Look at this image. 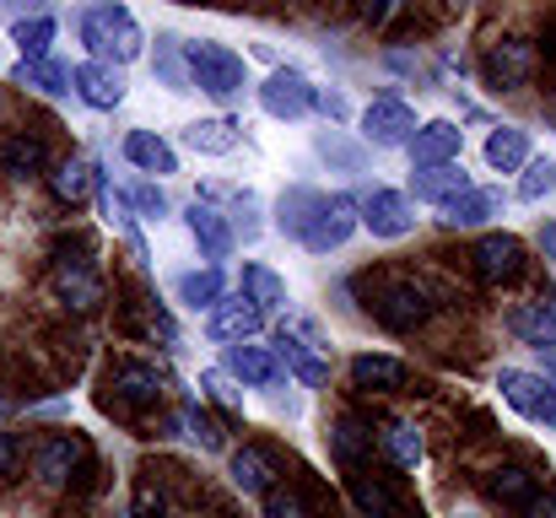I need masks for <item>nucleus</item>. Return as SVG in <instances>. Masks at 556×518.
Masks as SVG:
<instances>
[{"instance_id":"6ab92c4d","label":"nucleus","mask_w":556,"mask_h":518,"mask_svg":"<svg viewBox=\"0 0 556 518\" xmlns=\"http://www.w3.org/2000/svg\"><path fill=\"white\" fill-rule=\"evenodd\" d=\"M54 298H60L65 308L87 314V308L103 303V281L92 276V265H60V270H54Z\"/></svg>"},{"instance_id":"c9c22d12","label":"nucleus","mask_w":556,"mask_h":518,"mask_svg":"<svg viewBox=\"0 0 556 518\" xmlns=\"http://www.w3.org/2000/svg\"><path fill=\"white\" fill-rule=\"evenodd\" d=\"M0 168L11 173V178H27V173L43 168V141L38 136H16V141H5V152H0Z\"/></svg>"},{"instance_id":"2eb2a0df","label":"nucleus","mask_w":556,"mask_h":518,"mask_svg":"<svg viewBox=\"0 0 556 518\" xmlns=\"http://www.w3.org/2000/svg\"><path fill=\"white\" fill-rule=\"evenodd\" d=\"M81 459H87L81 438H43L38 454H33V470H38L43 487H71V470H76Z\"/></svg>"},{"instance_id":"f704fd0d","label":"nucleus","mask_w":556,"mask_h":518,"mask_svg":"<svg viewBox=\"0 0 556 518\" xmlns=\"http://www.w3.org/2000/svg\"><path fill=\"white\" fill-rule=\"evenodd\" d=\"M152 65H157V76H163V87H168V92H189V65H185V43H179V38H168V33H163V38H157V60H152Z\"/></svg>"},{"instance_id":"c03bdc74","label":"nucleus","mask_w":556,"mask_h":518,"mask_svg":"<svg viewBox=\"0 0 556 518\" xmlns=\"http://www.w3.org/2000/svg\"><path fill=\"white\" fill-rule=\"evenodd\" d=\"M265 518H314L303 492H265Z\"/></svg>"},{"instance_id":"393cba45","label":"nucleus","mask_w":556,"mask_h":518,"mask_svg":"<svg viewBox=\"0 0 556 518\" xmlns=\"http://www.w3.org/2000/svg\"><path fill=\"white\" fill-rule=\"evenodd\" d=\"M508 330H514L525 345H535V351L556 345V303H530V308H514Z\"/></svg>"},{"instance_id":"4c0bfd02","label":"nucleus","mask_w":556,"mask_h":518,"mask_svg":"<svg viewBox=\"0 0 556 518\" xmlns=\"http://www.w3.org/2000/svg\"><path fill=\"white\" fill-rule=\"evenodd\" d=\"M330 448H336V459H341V465H352V470H357V459L372 448V432H368V427H357V421L346 416V421H336Z\"/></svg>"},{"instance_id":"f03ea898","label":"nucleus","mask_w":556,"mask_h":518,"mask_svg":"<svg viewBox=\"0 0 556 518\" xmlns=\"http://www.w3.org/2000/svg\"><path fill=\"white\" fill-rule=\"evenodd\" d=\"M185 65H189V81H200V92H211L216 103H232L243 98L249 87V71H243V54H232L227 43H185Z\"/></svg>"},{"instance_id":"0eeeda50","label":"nucleus","mask_w":556,"mask_h":518,"mask_svg":"<svg viewBox=\"0 0 556 518\" xmlns=\"http://www.w3.org/2000/svg\"><path fill=\"white\" fill-rule=\"evenodd\" d=\"M357 222L368 227L372 238H405L410 227H416V211H410V200L400 194V189H372L357 200Z\"/></svg>"},{"instance_id":"f8f14e48","label":"nucleus","mask_w":556,"mask_h":518,"mask_svg":"<svg viewBox=\"0 0 556 518\" xmlns=\"http://www.w3.org/2000/svg\"><path fill=\"white\" fill-rule=\"evenodd\" d=\"M459 125L454 119H432V125H416V136H410V163L416 168H443V163H454L459 157Z\"/></svg>"},{"instance_id":"9d476101","label":"nucleus","mask_w":556,"mask_h":518,"mask_svg":"<svg viewBox=\"0 0 556 518\" xmlns=\"http://www.w3.org/2000/svg\"><path fill=\"white\" fill-rule=\"evenodd\" d=\"M530 71H535V43H530V38H503V43L486 54V81H492L497 92L525 87Z\"/></svg>"},{"instance_id":"b1692460","label":"nucleus","mask_w":556,"mask_h":518,"mask_svg":"<svg viewBox=\"0 0 556 518\" xmlns=\"http://www.w3.org/2000/svg\"><path fill=\"white\" fill-rule=\"evenodd\" d=\"M174 292H179L185 308H194V314L205 308L211 314L227 298V281H222V270H185V276H174Z\"/></svg>"},{"instance_id":"864d4df0","label":"nucleus","mask_w":556,"mask_h":518,"mask_svg":"<svg viewBox=\"0 0 556 518\" xmlns=\"http://www.w3.org/2000/svg\"><path fill=\"white\" fill-rule=\"evenodd\" d=\"M546 71H552V76H556V38H552V43H546Z\"/></svg>"},{"instance_id":"7ed1b4c3","label":"nucleus","mask_w":556,"mask_h":518,"mask_svg":"<svg viewBox=\"0 0 556 518\" xmlns=\"http://www.w3.org/2000/svg\"><path fill=\"white\" fill-rule=\"evenodd\" d=\"M497 389H503V400H508L519 416H530V421H541L546 432H556V389L541 372L503 367V372H497Z\"/></svg>"},{"instance_id":"423d86ee","label":"nucleus","mask_w":556,"mask_h":518,"mask_svg":"<svg viewBox=\"0 0 556 518\" xmlns=\"http://www.w3.org/2000/svg\"><path fill=\"white\" fill-rule=\"evenodd\" d=\"M352 232H357V200H352V194H325L319 216H314L308 232H303V249L330 254V249H341Z\"/></svg>"},{"instance_id":"7c9ffc66","label":"nucleus","mask_w":556,"mask_h":518,"mask_svg":"<svg viewBox=\"0 0 556 518\" xmlns=\"http://www.w3.org/2000/svg\"><path fill=\"white\" fill-rule=\"evenodd\" d=\"M352 503L363 508V518H394L400 514V503H394V492L383 487V481H372V476H363V470H352Z\"/></svg>"},{"instance_id":"dca6fc26","label":"nucleus","mask_w":556,"mask_h":518,"mask_svg":"<svg viewBox=\"0 0 556 518\" xmlns=\"http://www.w3.org/2000/svg\"><path fill=\"white\" fill-rule=\"evenodd\" d=\"M185 222H189V232H194V243H200V254L205 260H227L232 254V222L216 211V205H189L185 211Z\"/></svg>"},{"instance_id":"9b49d317","label":"nucleus","mask_w":556,"mask_h":518,"mask_svg":"<svg viewBox=\"0 0 556 518\" xmlns=\"http://www.w3.org/2000/svg\"><path fill=\"white\" fill-rule=\"evenodd\" d=\"M71 92H76L87 109H119V103H125V76H119L114 65H103V60H87V65L71 71Z\"/></svg>"},{"instance_id":"412c9836","label":"nucleus","mask_w":556,"mask_h":518,"mask_svg":"<svg viewBox=\"0 0 556 518\" xmlns=\"http://www.w3.org/2000/svg\"><path fill=\"white\" fill-rule=\"evenodd\" d=\"M232 487H238L243 497L276 492V459H270L265 448H238V454H232Z\"/></svg>"},{"instance_id":"a19ab883","label":"nucleus","mask_w":556,"mask_h":518,"mask_svg":"<svg viewBox=\"0 0 556 518\" xmlns=\"http://www.w3.org/2000/svg\"><path fill=\"white\" fill-rule=\"evenodd\" d=\"M125 205H130L136 216H147V222H163V216H168V194H163L157 184H136V189L125 194Z\"/></svg>"},{"instance_id":"473e14b6","label":"nucleus","mask_w":556,"mask_h":518,"mask_svg":"<svg viewBox=\"0 0 556 518\" xmlns=\"http://www.w3.org/2000/svg\"><path fill=\"white\" fill-rule=\"evenodd\" d=\"M11 76L38 92H71V65H60V60H22Z\"/></svg>"},{"instance_id":"49530a36","label":"nucleus","mask_w":556,"mask_h":518,"mask_svg":"<svg viewBox=\"0 0 556 518\" xmlns=\"http://www.w3.org/2000/svg\"><path fill=\"white\" fill-rule=\"evenodd\" d=\"M314 109L325 114V119H346L352 109H346V98L341 92H330V87H314Z\"/></svg>"},{"instance_id":"f257e3e1","label":"nucleus","mask_w":556,"mask_h":518,"mask_svg":"<svg viewBox=\"0 0 556 518\" xmlns=\"http://www.w3.org/2000/svg\"><path fill=\"white\" fill-rule=\"evenodd\" d=\"M81 43L103 60V65H125V60H136L141 49H147V33H141V22L125 11V5H98V11H87L81 16Z\"/></svg>"},{"instance_id":"e433bc0d","label":"nucleus","mask_w":556,"mask_h":518,"mask_svg":"<svg viewBox=\"0 0 556 518\" xmlns=\"http://www.w3.org/2000/svg\"><path fill=\"white\" fill-rule=\"evenodd\" d=\"M49 189H54L65 205H76V200H87V189H92V168L76 163V157H65L60 168L49 173Z\"/></svg>"},{"instance_id":"aec40b11","label":"nucleus","mask_w":556,"mask_h":518,"mask_svg":"<svg viewBox=\"0 0 556 518\" xmlns=\"http://www.w3.org/2000/svg\"><path fill=\"white\" fill-rule=\"evenodd\" d=\"M270 351H276V362H287V367L303 378V389H325V383H330V362H325L308 341H298V336H276Z\"/></svg>"},{"instance_id":"c85d7f7f","label":"nucleus","mask_w":556,"mask_h":518,"mask_svg":"<svg viewBox=\"0 0 556 518\" xmlns=\"http://www.w3.org/2000/svg\"><path fill=\"white\" fill-rule=\"evenodd\" d=\"M243 298L260 314H276V308H287V281L276 270H265V265H243Z\"/></svg>"},{"instance_id":"3c124183","label":"nucleus","mask_w":556,"mask_h":518,"mask_svg":"<svg viewBox=\"0 0 556 518\" xmlns=\"http://www.w3.org/2000/svg\"><path fill=\"white\" fill-rule=\"evenodd\" d=\"M541 249H546V260H556V222L541 232Z\"/></svg>"},{"instance_id":"ea45409f","label":"nucleus","mask_w":556,"mask_h":518,"mask_svg":"<svg viewBox=\"0 0 556 518\" xmlns=\"http://www.w3.org/2000/svg\"><path fill=\"white\" fill-rule=\"evenodd\" d=\"M556 189V157H530L525 163V178H519V200H546Z\"/></svg>"},{"instance_id":"5fc2aeb1","label":"nucleus","mask_w":556,"mask_h":518,"mask_svg":"<svg viewBox=\"0 0 556 518\" xmlns=\"http://www.w3.org/2000/svg\"><path fill=\"white\" fill-rule=\"evenodd\" d=\"M5 410H11V394H0V416H5Z\"/></svg>"},{"instance_id":"6e6d98bb","label":"nucleus","mask_w":556,"mask_h":518,"mask_svg":"<svg viewBox=\"0 0 556 518\" xmlns=\"http://www.w3.org/2000/svg\"><path fill=\"white\" fill-rule=\"evenodd\" d=\"M454 518H476V514H454Z\"/></svg>"},{"instance_id":"39448f33","label":"nucleus","mask_w":556,"mask_h":518,"mask_svg":"<svg viewBox=\"0 0 556 518\" xmlns=\"http://www.w3.org/2000/svg\"><path fill=\"white\" fill-rule=\"evenodd\" d=\"M260 109L270 119H303L314 109V81L292 65H276L265 81H260Z\"/></svg>"},{"instance_id":"603ef678","label":"nucleus","mask_w":556,"mask_h":518,"mask_svg":"<svg viewBox=\"0 0 556 518\" xmlns=\"http://www.w3.org/2000/svg\"><path fill=\"white\" fill-rule=\"evenodd\" d=\"M541 356H546V372H552V378H556V345H546Z\"/></svg>"},{"instance_id":"2f4dec72","label":"nucleus","mask_w":556,"mask_h":518,"mask_svg":"<svg viewBox=\"0 0 556 518\" xmlns=\"http://www.w3.org/2000/svg\"><path fill=\"white\" fill-rule=\"evenodd\" d=\"M486 492H492L497 503L525 508V503L535 497V476H530L525 465H503V470H492V476H486Z\"/></svg>"},{"instance_id":"79ce46f5","label":"nucleus","mask_w":556,"mask_h":518,"mask_svg":"<svg viewBox=\"0 0 556 518\" xmlns=\"http://www.w3.org/2000/svg\"><path fill=\"white\" fill-rule=\"evenodd\" d=\"M200 389H205V394H211V400H216V405H222L227 416H243V400L232 394V383H227V372H222V367L200 372Z\"/></svg>"},{"instance_id":"a878e982","label":"nucleus","mask_w":556,"mask_h":518,"mask_svg":"<svg viewBox=\"0 0 556 518\" xmlns=\"http://www.w3.org/2000/svg\"><path fill=\"white\" fill-rule=\"evenodd\" d=\"M125 157L147 173H179L174 147H168L163 136H152V130H130V136H125Z\"/></svg>"},{"instance_id":"58836bf2","label":"nucleus","mask_w":556,"mask_h":518,"mask_svg":"<svg viewBox=\"0 0 556 518\" xmlns=\"http://www.w3.org/2000/svg\"><path fill=\"white\" fill-rule=\"evenodd\" d=\"M383 443H389V459H394L400 470H416V465L427 459L421 432H416V427H405V421H400V427H389V432H383Z\"/></svg>"},{"instance_id":"4be33fe9","label":"nucleus","mask_w":556,"mask_h":518,"mask_svg":"<svg viewBox=\"0 0 556 518\" xmlns=\"http://www.w3.org/2000/svg\"><path fill=\"white\" fill-rule=\"evenodd\" d=\"M405 362L400 356H372V351H363V356H352V383L357 389H378V394H394V389H405Z\"/></svg>"},{"instance_id":"bb28decb","label":"nucleus","mask_w":556,"mask_h":518,"mask_svg":"<svg viewBox=\"0 0 556 518\" xmlns=\"http://www.w3.org/2000/svg\"><path fill=\"white\" fill-rule=\"evenodd\" d=\"M497 211H503V194H497V189H470V194H459V200L443 205V222H448V227H481V222L497 216Z\"/></svg>"},{"instance_id":"a18cd8bd","label":"nucleus","mask_w":556,"mask_h":518,"mask_svg":"<svg viewBox=\"0 0 556 518\" xmlns=\"http://www.w3.org/2000/svg\"><path fill=\"white\" fill-rule=\"evenodd\" d=\"M179 421L189 427V438H194L200 448H222V432H216V421H211L200 405H185V416H179Z\"/></svg>"},{"instance_id":"1a4fd4ad","label":"nucleus","mask_w":556,"mask_h":518,"mask_svg":"<svg viewBox=\"0 0 556 518\" xmlns=\"http://www.w3.org/2000/svg\"><path fill=\"white\" fill-rule=\"evenodd\" d=\"M363 136H368L372 147H410V136H416L410 103H400V98H372L368 109H363Z\"/></svg>"},{"instance_id":"cd10ccee","label":"nucleus","mask_w":556,"mask_h":518,"mask_svg":"<svg viewBox=\"0 0 556 518\" xmlns=\"http://www.w3.org/2000/svg\"><path fill=\"white\" fill-rule=\"evenodd\" d=\"M185 141L200 157H227V152H238V125L232 119H194L185 130Z\"/></svg>"},{"instance_id":"37998d69","label":"nucleus","mask_w":556,"mask_h":518,"mask_svg":"<svg viewBox=\"0 0 556 518\" xmlns=\"http://www.w3.org/2000/svg\"><path fill=\"white\" fill-rule=\"evenodd\" d=\"M314 152H319V157H330V163H341L346 173L363 168V152H357V147H346V141H341L336 130H325V136L314 141Z\"/></svg>"},{"instance_id":"4468645a","label":"nucleus","mask_w":556,"mask_h":518,"mask_svg":"<svg viewBox=\"0 0 556 518\" xmlns=\"http://www.w3.org/2000/svg\"><path fill=\"white\" fill-rule=\"evenodd\" d=\"M476 270H481V281H508V276H519V260H525V243L514 238V232H486L481 243H476Z\"/></svg>"},{"instance_id":"c756f323","label":"nucleus","mask_w":556,"mask_h":518,"mask_svg":"<svg viewBox=\"0 0 556 518\" xmlns=\"http://www.w3.org/2000/svg\"><path fill=\"white\" fill-rule=\"evenodd\" d=\"M486 163L497 173H519L530 163V136H525V130H508V125L492 130V136H486Z\"/></svg>"},{"instance_id":"ddd939ff","label":"nucleus","mask_w":556,"mask_h":518,"mask_svg":"<svg viewBox=\"0 0 556 518\" xmlns=\"http://www.w3.org/2000/svg\"><path fill=\"white\" fill-rule=\"evenodd\" d=\"M260 325H265V314H260V308H254V303L238 292V298H222V303L211 308V319H205V336H211V341H249Z\"/></svg>"},{"instance_id":"6e6552de","label":"nucleus","mask_w":556,"mask_h":518,"mask_svg":"<svg viewBox=\"0 0 556 518\" xmlns=\"http://www.w3.org/2000/svg\"><path fill=\"white\" fill-rule=\"evenodd\" d=\"M157 400H163V383H157L152 367L125 362V367L109 372V394H103L109 410H147V405H157Z\"/></svg>"},{"instance_id":"20e7f679","label":"nucleus","mask_w":556,"mask_h":518,"mask_svg":"<svg viewBox=\"0 0 556 518\" xmlns=\"http://www.w3.org/2000/svg\"><path fill=\"white\" fill-rule=\"evenodd\" d=\"M372 314H378L383 330L405 336V330H416L432 314V303H427V287L421 281H383L378 298H372Z\"/></svg>"},{"instance_id":"f3484780","label":"nucleus","mask_w":556,"mask_h":518,"mask_svg":"<svg viewBox=\"0 0 556 518\" xmlns=\"http://www.w3.org/2000/svg\"><path fill=\"white\" fill-rule=\"evenodd\" d=\"M410 189H416V200H427V205H448V200L470 194L476 184H470V173L459 168V163H443V168H416L410 173Z\"/></svg>"},{"instance_id":"72a5a7b5","label":"nucleus","mask_w":556,"mask_h":518,"mask_svg":"<svg viewBox=\"0 0 556 518\" xmlns=\"http://www.w3.org/2000/svg\"><path fill=\"white\" fill-rule=\"evenodd\" d=\"M49 38H54V16H22V22H11V43L22 49V60H43L49 54Z\"/></svg>"},{"instance_id":"de8ad7c7","label":"nucleus","mask_w":556,"mask_h":518,"mask_svg":"<svg viewBox=\"0 0 556 518\" xmlns=\"http://www.w3.org/2000/svg\"><path fill=\"white\" fill-rule=\"evenodd\" d=\"M136 518H163V497H157L152 487H141V492H136Z\"/></svg>"},{"instance_id":"8fccbe9b","label":"nucleus","mask_w":556,"mask_h":518,"mask_svg":"<svg viewBox=\"0 0 556 518\" xmlns=\"http://www.w3.org/2000/svg\"><path fill=\"white\" fill-rule=\"evenodd\" d=\"M525 518H556V492H546V497H530V503H525Z\"/></svg>"},{"instance_id":"09e8293b","label":"nucleus","mask_w":556,"mask_h":518,"mask_svg":"<svg viewBox=\"0 0 556 518\" xmlns=\"http://www.w3.org/2000/svg\"><path fill=\"white\" fill-rule=\"evenodd\" d=\"M16 459H22V443H16L11 432H0V476H11V470H16Z\"/></svg>"},{"instance_id":"5701e85b","label":"nucleus","mask_w":556,"mask_h":518,"mask_svg":"<svg viewBox=\"0 0 556 518\" xmlns=\"http://www.w3.org/2000/svg\"><path fill=\"white\" fill-rule=\"evenodd\" d=\"M319 205H325V194L298 184V189H287V194L276 200V227H281L287 238H303V232H308V222L319 216Z\"/></svg>"},{"instance_id":"a211bd4d","label":"nucleus","mask_w":556,"mask_h":518,"mask_svg":"<svg viewBox=\"0 0 556 518\" xmlns=\"http://www.w3.org/2000/svg\"><path fill=\"white\" fill-rule=\"evenodd\" d=\"M227 372L232 378H243V383H254V389H270L276 378H281V362H276V351L270 345H227Z\"/></svg>"}]
</instances>
